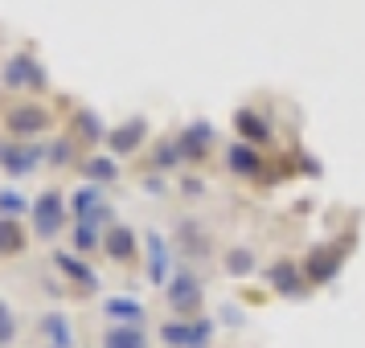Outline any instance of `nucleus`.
<instances>
[{"instance_id": "nucleus-1", "label": "nucleus", "mask_w": 365, "mask_h": 348, "mask_svg": "<svg viewBox=\"0 0 365 348\" xmlns=\"http://www.w3.org/2000/svg\"><path fill=\"white\" fill-rule=\"evenodd\" d=\"M34 217H37V233H53V226L62 221V201H58V193H41Z\"/></svg>"}, {"instance_id": "nucleus-2", "label": "nucleus", "mask_w": 365, "mask_h": 348, "mask_svg": "<svg viewBox=\"0 0 365 348\" xmlns=\"http://www.w3.org/2000/svg\"><path fill=\"white\" fill-rule=\"evenodd\" d=\"M21 242H25V230H21L17 221L0 217V254H17Z\"/></svg>"}, {"instance_id": "nucleus-3", "label": "nucleus", "mask_w": 365, "mask_h": 348, "mask_svg": "<svg viewBox=\"0 0 365 348\" xmlns=\"http://www.w3.org/2000/svg\"><path fill=\"white\" fill-rule=\"evenodd\" d=\"M9 127H13V132H41V127H46V115H41V111H34V107H29V111H13V115H9Z\"/></svg>"}, {"instance_id": "nucleus-4", "label": "nucleus", "mask_w": 365, "mask_h": 348, "mask_svg": "<svg viewBox=\"0 0 365 348\" xmlns=\"http://www.w3.org/2000/svg\"><path fill=\"white\" fill-rule=\"evenodd\" d=\"M46 332H50V340H58V348H70V328L62 315H46Z\"/></svg>"}, {"instance_id": "nucleus-5", "label": "nucleus", "mask_w": 365, "mask_h": 348, "mask_svg": "<svg viewBox=\"0 0 365 348\" xmlns=\"http://www.w3.org/2000/svg\"><path fill=\"white\" fill-rule=\"evenodd\" d=\"M13 340V315H9V307L0 303V344H9Z\"/></svg>"}, {"instance_id": "nucleus-6", "label": "nucleus", "mask_w": 365, "mask_h": 348, "mask_svg": "<svg viewBox=\"0 0 365 348\" xmlns=\"http://www.w3.org/2000/svg\"><path fill=\"white\" fill-rule=\"evenodd\" d=\"M128 246H132V242H128V233H115V238H111V250H115V258H128Z\"/></svg>"}, {"instance_id": "nucleus-7", "label": "nucleus", "mask_w": 365, "mask_h": 348, "mask_svg": "<svg viewBox=\"0 0 365 348\" xmlns=\"http://www.w3.org/2000/svg\"><path fill=\"white\" fill-rule=\"evenodd\" d=\"M0 205H4V209H21V201L13 197V193H4V197H0Z\"/></svg>"}]
</instances>
